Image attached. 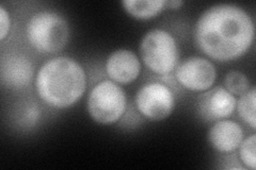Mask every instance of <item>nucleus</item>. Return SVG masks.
I'll return each mask as SVG.
<instances>
[{"label": "nucleus", "instance_id": "nucleus-8", "mask_svg": "<svg viewBox=\"0 0 256 170\" xmlns=\"http://www.w3.org/2000/svg\"><path fill=\"white\" fill-rule=\"evenodd\" d=\"M237 99L226 87L216 86L204 92L198 99V113L205 121L226 119L236 110Z\"/></svg>", "mask_w": 256, "mask_h": 170}, {"label": "nucleus", "instance_id": "nucleus-2", "mask_svg": "<svg viewBox=\"0 0 256 170\" xmlns=\"http://www.w3.org/2000/svg\"><path fill=\"white\" fill-rule=\"evenodd\" d=\"M36 90L45 104L59 110L68 109L84 97L86 90V74L74 59L56 56L38 69Z\"/></svg>", "mask_w": 256, "mask_h": 170}, {"label": "nucleus", "instance_id": "nucleus-4", "mask_svg": "<svg viewBox=\"0 0 256 170\" xmlns=\"http://www.w3.org/2000/svg\"><path fill=\"white\" fill-rule=\"evenodd\" d=\"M140 56L152 72L160 76L172 74L178 64V47L174 36L164 29H152L140 42Z\"/></svg>", "mask_w": 256, "mask_h": 170}, {"label": "nucleus", "instance_id": "nucleus-7", "mask_svg": "<svg viewBox=\"0 0 256 170\" xmlns=\"http://www.w3.org/2000/svg\"><path fill=\"white\" fill-rule=\"evenodd\" d=\"M174 72L180 85L191 92H206L217 79L214 65L202 56H189L178 64Z\"/></svg>", "mask_w": 256, "mask_h": 170}, {"label": "nucleus", "instance_id": "nucleus-10", "mask_svg": "<svg viewBox=\"0 0 256 170\" xmlns=\"http://www.w3.org/2000/svg\"><path fill=\"white\" fill-rule=\"evenodd\" d=\"M106 72L110 80L118 84H130L138 79L141 63L138 55L130 49H118L106 60Z\"/></svg>", "mask_w": 256, "mask_h": 170}, {"label": "nucleus", "instance_id": "nucleus-9", "mask_svg": "<svg viewBox=\"0 0 256 170\" xmlns=\"http://www.w3.org/2000/svg\"><path fill=\"white\" fill-rule=\"evenodd\" d=\"M34 77V66L26 55L10 53L4 55L0 66L2 83L10 90H22L27 87Z\"/></svg>", "mask_w": 256, "mask_h": 170}, {"label": "nucleus", "instance_id": "nucleus-1", "mask_svg": "<svg viewBox=\"0 0 256 170\" xmlns=\"http://www.w3.org/2000/svg\"><path fill=\"white\" fill-rule=\"evenodd\" d=\"M255 23L242 6L218 3L205 10L198 18L194 38L196 47L217 62L242 58L251 48Z\"/></svg>", "mask_w": 256, "mask_h": 170}, {"label": "nucleus", "instance_id": "nucleus-17", "mask_svg": "<svg viewBox=\"0 0 256 170\" xmlns=\"http://www.w3.org/2000/svg\"><path fill=\"white\" fill-rule=\"evenodd\" d=\"M182 0H171V1H166V7H169V9L172 10H178L184 5Z\"/></svg>", "mask_w": 256, "mask_h": 170}, {"label": "nucleus", "instance_id": "nucleus-5", "mask_svg": "<svg viewBox=\"0 0 256 170\" xmlns=\"http://www.w3.org/2000/svg\"><path fill=\"white\" fill-rule=\"evenodd\" d=\"M127 110V97L123 88L112 80L96 84L88 95L86 111L100 125H114L123 118Z\"/></svg>", "mask_w": 256, "mask_h": 170}, {"label": "nucleus", "instance_id": "nucleus-12", "mask_svg": "<svg viewBox=\"0 0 256 170\" xmlns=\"http://www.w3.org/2000/svg\"><path fill=\"white\" fill-rule=\"evenodd\" d=\"M124 10L138 20H150L162 13L166 5V0H124Z\"/></svg>", "mask_w": 256, "mask_h": 170}, {"label": "nucleus", "instance_id": "nucleus-14", "mask_svg": "<svg viewBox=\"0 0 256 170\" xmlns=\"http://www.w3.org/2000/svg\"><path fill=\"white\" fill-rule=\"evenodd\" d=\"M224 87L234 96H242L251 88L250 80L244 72L230 70L224 78Z\"/></svg>", "mask_w": 256, "mask_h": 170}, {"label": "nucleus", "instance_id": "nucleus-15", "mask_svg": "<svg viewBox=\"0 0 256 170\" xmlns=\"http://www.w3.org/2000/svg\"><path fill=\"white\" fill-rule=\"evenodd\" d=\"M255 146H256V135L252 134L246 137L239 146V159L246 168L255 170L256 168V158H255Z\"/></svg>", "mask_w": 256, "mask_h": 170}, {"label": "nucleus", "instance_id": "nucleus-6", "mask_svg": "<svg viewBox=\"0 0 256 170\" xmlns=\"http://www.w3.org/2000/svg\"><path fill=\"white\" fill-rule=\"evenodd\" d=\"M175 104L174 93L162 82L144 84L134 96V105L139 114L152 121H162L169 117Z\"/></svg>", "mask_w": 256, "mask_h": 170}, {"label": "nucleus", "instance_id": "nucleus-16", "mask_svg": "<svg viewBox=\"0 0 256 170\" xmlns=\"http://www.w3.org/2000/svg\"><path fill=\"white\" fill-rule=\"evenodd\" d=\"M11 30V17L10 14L6 10L4 5H0V40H4V38L9 34Z\"/></svg>", "mask_w": 256, "mask_h": 170}, {"label": "nucleus", "instance_id": "nucleus-13", "mask_svg": "<svg viewBox=\"0 0 256 170\" xmlns=\"http://www.w3.org/2000/svg\"><path fill=\"white\" fill-rule=\"evenodd\" d=\"M255 103H256V91L255 87H251L244 94L239 96L237 100L236 109L238 115L242 121L250 126L252 130L256 129V116H255Z\"/></svg>", "mask_w": 256, "mask_h": 170}, {"label": "nucleus", "instance_id": "nucleus-3", "mask_svg": "<svg viewBox=\"0 0 256 170\" xmlns=\"http://www.w3.org/2000/svg\"><path fill=\"white\" fill-rule=\"evenodd\" d=\"M68 21L54 11L44 10L34 13L26 25V37L38 52L54 54L64 49L70 40Z\"/></svg>", "mask_w": 256, "mask_h": 170}, {"label": "nucleus", "instance_id": "nucleus-11", "mask_svg": "<svg viewBox=\"0 0 256 170\" xmlns=\"http://www.w3.org/2000/svg\"><path fill=\"white\" fill-rule=\"evenodd\" d=\"M244 130L236 121L222 119L214 121L207 134L212 147L220 153H233L244 141Z\"/></svg>", "mask_w": 256, "mask_h": 170}]
</instances>
